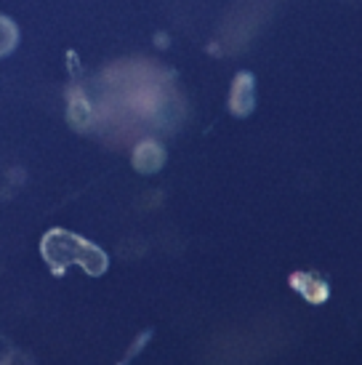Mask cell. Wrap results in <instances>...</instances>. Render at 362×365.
I'll use <instances>...</instances> for the list:
<instances>
[{
  "label": "cell",
  "mask_w": 362,
  "mask_h": 365,
  "mask_svg": "<svg viewBox=\"0 0 362 365\" xmlns=\"http://www.w3.org/2000/svg\"><path fill=\"white\" fill-rule=\"evenodd\" d=\"M291 285L301 296H306V302H312V304H320V302H325V299H328V294H331L328 283L322 280L320 274H314V272L291 274Z\"/></svg>",
  "instance_id": "cell-1"
},
{
  "label": "cell",
  "mask_w": 362,
  "mask_h": 365,
  "mask_svg": "<svg viewBox=\"0 0 362 365\" xmlns=\"http://www.w3.org/2000/svg\"><path fill=\"white\" fill-rule=\"evenodd\" d=\"M232 110L240 118H245L253 110V78L248 72H242L234 81V91H232Z\"/></svg>",
  "instance_id": "cell-2"
}]
</instances>
